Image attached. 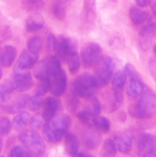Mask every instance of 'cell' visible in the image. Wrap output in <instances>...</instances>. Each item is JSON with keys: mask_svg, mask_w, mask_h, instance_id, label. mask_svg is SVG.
<instances>
[{"mask_svg": "<svg viewBox=\"0 0 156 157\" xmlns=\"http://www.w3.org/2000/svg\"><path fill=\"white\" fill-rule=\"evenodd\" d=\"M32 156V153L24 147L21 145H15L9 151V157H28Z\"/></svg>", "mask_w": 156, "mask_h": 157, "instance_id": "31", "label": "cell"}, {"mask_svg": "<svg viewBox=\"0 0 156 157\" xmlns=\"http://www.w3.org/2000/svg\"><path fill=\"white\" fill-rule=\"evenodd\" d=\"M12 124L6 117L0 118V136H5L9 133L12 130Z\"/></svg>", "mask_w": 156, "mask_h": 157, "instance_id": "34", "label": "cell"}, {"mask_svg": "<svg viewBox=\"0 0 156 157\" xmlns=\"http://www.w3.org/2000/svg\"><path fill=\"white\" fill-rule=\"evenodd\" d=\"M156 38V23L148 21L139 32V40L142 48H149L151 43Z\"/></svg>", "mask_w": 156, "mask_h": 157, "instance_id": "12", "label": "cell"}, {"mask_svg": "<svg viewBox=\"0 0 156 157\" xmlns=\"http://www.w3.org/2000/svg\"><path fill=\"white\" fill-rule=\"evenodd\" d=\"M117 150V147H116V144H115L113 139L108 138V139H106L104 141L102 148V155L103 156H114Z\"/></svg>", "mask_w": 156, "mask_h": 157, "instance_id": "28", "label": "cell"}, {"mask_svg": "<svg viewBox=\"0 0 156 157\" xmlns=\"http://www.w3.org/2000/svg\"><path fill=\"white\" fill-rule=\"evenodd\" d=\"M113 2H116V0H113Z\"/></svg>", "mask_w": 156, "mask_h": 157, "instance_id": "48", "label": "cell"}, {"mask_svg": "<svg viewBox=\"0 0 156 157\" xmlns=\"http://www.w3.org/2000/svg\"><path fill=\"white\" fill-rule=\"evenodd\" d=\"M2 146H3V142H2V140L0 138V152L2 151Z\"/></svg>", "mask_w": 156, "mask_h": 157, "instance_id": "45", "label": "cell"}, {"mask_svg": "<svg viewBox=\"0 0 156 157\" xmlns=\"http://www.w3.org/2000/svg\"><path fill=\"white\" fill-rule=\"evenodd\" d=\"M38 55H34L26 49L23 50L14 67V73L27 71L34 67L38 61Z\"/></svg>", "mask_w": 156, "mask_h": 157, "instance_id": "10", "label": "cell"}, {"mask_svg": "<svg viewBox=\"0 0 156 157\" xmlns=\"http://www.w3.org/2000/svg\"><path fill=\"white\" fill-rule=\"evenodd\" d=\"M77 117L84 124L89 125V124H90V119L91 117V116L86 110H84V111H80L77 113Z\"/></svg>", "mask_w": 156, "mask_h": 157, "instance_id": "37", "label": "cell"}, {"mask_svg": "<svg viewBox=\"0 0 156 157\" xmlns=\"http://www.w3.org/2000/svg\"><path fill=\"white\" fill-rule=\"evenodd\" d=\"M114 67L115 63L111 57L101 56L94 66L95 75H93L98 88L105 87L111 81Z\"/></svg>", "mask_w": 156, "mask_h": 157, "instance_id": "3", "label": "cell"}, {"mask_svg": "<svg viewBox=\"0 0 156 157\" xmlns=\"http://www.w3.org/2000/svg\"><path fill=\"white\" fill-rule=\"evenodd\" d=\"M125 74H126L127 76H128V78H132V77H139V75H138L137 71H136V69H135L134 67L130 64H125Z\"/></svg>", "mask_w": 156, "mask_h": 157, "instance_id": "38", "label": "cell"}, {"mask_svg": "<svg viewBox=\"0 0 156 157\" xmlns=\"http://www.w3.org/2000/svg\"><path fill=\"white\" fill-rule=\"evenodd\" d=\"M9 94L6 84H0V103L4 102L7 100V95Z\"/></svg>", "mask_w": 156, "mask_h": 157, "instance_id": "39", "label": "cell"}, {"mask_svg": "<svg viewBox=\"0 0 156 157\" xmlns=\"http://www.w3.org/2000/svg\"><path fill=\"white\" fill-rule=\"evenodd\" d=\"M52 11L54 16L58 20H63L65 18V6L62 0H55L52 6Z\"/></svg>", "mask_w": 156, "mask_h": 157, "instance_id": "30", "label": "cell"}, {"mask_svg": "<svg viewBox=\"0 0 156 157\" xmlns=\"http://www.w3.org/2000/svg\"><path fill=\"white\" fill-rule=\"evenodd\" d=\"M76 156H79V157H85V156H90V155L89 154H87V153H82V152H78L77 155H76Z\"/></svg>", "mask_w": 156, "mask_h": 157, "instance_id": "44", "label": "cell"}, {"mask_svg": "<svg viewBox=\"0 0 156 157\" xmlns=\"http://www.w3.org/2000/svg\"><path fill=\"white\" fill-rule=\"evenodd\" d=\"M129 17L133 24L136 25H139L151 21V15L148 12L135 6L130 9Z\"/></svg>", "mask_w": 156, "mask_h": 157, "instance_id": "19", "label": "cell"}, {"mask_svg": "<svg viewBox=\"0 0 156 157\" xmlns=\"http://www.w3.org/2000/svg\"><path fill=\"white\" fill-rule=\"evenodd\" d=\"M44 25V19L42 15L34 12L28 18L26 21V29L29 32H36L41 30Z\"/></svg>", "mask_w": 156, "mask_h": 157, "instance_id": "20", "label": "cell"}, {"mask_svg": "<svg viewBox=\"0 0 156 157\" xmlns=\"http://www.w3.org/2000/svg\"><path fill=\"white\" fill-rule=\"evenodd\" d=\"M70 117L65 113L55 115L42 127V134L49 143L55 144L61 140L70 126Z\"/></svg>", "mask_w": 156, "mask_h": 157, "instance_id": "2", "label": "cell"}, {"mask_svg": "<svg viewBox=\"0 0 156 157\" xmlns=\"http://www.w3.org/2000/svg\"><path fill=\"white\" fill-rule=\"evenodd\" d=\"M29 95L27 94H21L17 96L16 98H14L9 104L4 107V110L7 113H18L19 112L23 111L24 109L27 107L28 99Z\"/></svg>", "mask_w": 156, "mask_h": 157, "instance_id": "15", "label": "cell"}, {"mask_svg": "<svg viewBox=\"0 0 156 157\" xmlns=\"http://www.w3.org/2000/svg\"><path fill=\"white\" fill-rule=\"evenodd\" d=\"M43 119L42 116L39 114H35L32 116L29 120V125H30L31 128L34 129V130H38L41 128L43 125Z\"/></svg>", "mask_w": 156, "mask_h": 157, "instance_id": "35", "label": "cell"}, {"mask_svg": "<svg viewBox=\"0 0 156 157\" xmlns=\"http://www.w3.org/2000/svg\"><path fill=\"white\" fill-rule=\"evenodd\" d=\"M41 45H42L41 39L38 36L32 37L30 39H28L27 43L28 50L32 52V54L36 55H38V54H39L40 51L41 49Z\"/></svg>", "mask_w": 156, "mask_h": 157, "instance_id": "29", "label": "cell"}, {"mask_svg": "<svg viewBox=\"0 0 156 157\" xmlns=\"http://www.w3.org/2000/svg\"><path fill=\"white\" fill-rule=\"evenodd\" d=\"M43 104V101L40 96H29L27 102V107L31 111H37Z\"/></svg>", "mask_w": 156, "mask_h": 157, "instance_id": "32", "label": "cell"}, {"mask_svg": "<svg viewBox=\"0 0 156 157\" xmlns=\"http://www.w3.org/2000/svg\"><path fill=\"white\" fill-rule=\"evenodd\" d=\"M136 2L138 6H139L141 8H144L146 7L149 4L151 0H136Z\"/></svg>", "mask_w": 156, "mask_h": 157, "instance_id": "42", "label": "cell"}, {"mask_svg": "<svg viewBox=\"0 0 156 157\" xmlns=\"http://www.w3.org/2000/svg\"><path fill=\"white\" fill-rule=\"evenodd\" d=\"M57 40L58 38L53 35V34H50L47 38V41H46V46H47V49L48 51H53L55 49V46L57 44Z\"/></svg>", "mask_w": 156, "mask_h": 157, "instance_id": "36", "label": "cell"}, {"mask_svg": "<svg viewBox=\"0 0 156 157\" xmlns=\"http://www.w3.org/2000/svg\"><path fill=\"white\" fill-rule=\"evenodd\" d=\"M81 138L84 146L88 150H93L96 148L100 140V136L97 130L91 127H87L83 131Z\"/></svg>", "mask_w": 156, "mask_h": 157, "instance_id": "14", "label": "cell"}, {"mask_svg": "<svg viewBox=\"0 0 156 157\" xmlns=\"http://www.w3.org/2000/svg\"><path fill=\"white\" fill-rule=\"evenodd\" d=\"M145 90L143 82L141 81L139 77H132L129 78L128 82L127 84L126 93L130 98H137L141 96Z\"/></svg>", "mask_w": 156, "mask_h": 157, "instance_id": "16", "label": "cell"}, {"mask_svg": "<svg viewBox=\"0 0 156 157\" xmlns=\"http://www.w3.org/2000/svg\"><path fill=\"white\" fill-rule=\"evenodd\" d=\"M69 104H70V108L72 111L76 110L78 105H79V101H78V99L75 97H73V98H70V100L69 101Z\"/></svg>", "mask_w": 156, "mask_h": 157, "instance_id": "40", "label": "cell"}, {"mask_svg": "<svg viewBox=\"0 0 156 157\" xmlns=\"http://www.w3.org/2000/svg\"><path fill=\"white\" fill-rule=\"evenodd\" d=\"M87 100H89V104L87 106L86 111L91 117L98 116L101 111L100 103H99L98 98L93 95V97H91V98Z\"/></svg>", "mask_w": 156, "mask_h": 157, "instance_id": "25", "label": "cell"}, {"mask_svg": "<svg viewBox=\"0 0 156 157\" xmlns=\"http://www.w3.org/2000/svg\"><path fill=\"white\" fill-rule=\"evenodd\" d=\"M2 75H3V72H2V69L0 68V79H1L2 78Z\"/></svg>", "mask_w": 156, "mask_h": 157, "instance_id": "46", "label": "cell"}, {"mask_svg": "<svg viewBox=\"0 0 156 157\" xmlns=\"http://www.w3.org/2000/svg\"><path fill=\"white\" fill-rule=\"evenodd\" d=\"M98 88L93 75L84 74L78 76L72 84L73 94L80 98L89 99L94 95L95 90Z\"/></svg>", "mask_w": 156, "mask_h": 157, "instance_id": "5", "label": "cell"}, {"mask_svg": "<svg viewBox=\"0 0 156 157\" xmlns=\"http://www.w3.org/2000/svg\"><path fill=\"white\" fill-rule=\"evenodd\" d=\"M127 75L125 71H117L113 73L111 79L113 91H122L126 82Z\"/></svg>", "mask_w": 156, "mask_h": 157, "instance_id": "22", "label": "cell"}, {"mask_svg": "<svg viewBox=\"0 0 156 157\" xmlns=\"http://www.w3.org/2000/svg\"><path fill=\"white\" fill-rule=\"evenodd\" d=\"M138 154L145 157L156 156V139L153 135L143 133L136 142Z\"/></svg>", "mask_w": 156, "mask_h": 157, "instance_id": "8", "label": "cell"}, {"mask_svg": "<svg viewBox=\"0 0 156 157\" xmlns=\"http://www.w3.org/2000/svg\"><path fill=\"white\" fill-rule=\"evenodd\" d=\"M102 56V49L99 44L89 42L84 44L80 51V61L84 67H93Z\"/></svg>", "mask_w": 156, "mask_h": 157, "instance_id": "7", "label": "cell"}, {"mask_svg": "<svg viewBox=\"0 0 156 157\" xmlns=\"http://www.w3.org/2000/svg\"><path fill=\"white\" fill-rule=\"evenodd\" d=\"M61 106V101L56 97H49L43 103L42 116L44 121H49L56 115V113L59 110Z\"/></svg>", "mask_w": 156, "mask_h": 157, "instance_id": "13", "label": "cell"}, {"mask_svg": "<svg viewBox=\"0 0 156 157\" xmlns=\"http://www.w3.org/2000/svg\"><path fill=\"white\" fill-rule=\"evenodd\" d=\"M151 11H152L153 15L156 18V0L153 2L152 4H151Z\"/></svg>", "mask_w": 156, "mask_h": 157, "instance_id": "43", "label": "cell"}, {"mask_svg": "<svg viewBox=\"0 0 156 157\" xmlns=\"http://www.w3.org/2000/svg\"><path fill=\"white\" fill-rule=\"evenodd\" d=\"M64 141L67 153L70 156H76L79 152V140L77 137L73 133L67 132L64 134Z\"/></svg>", "mask_w": 156, "mask_h": 157, "instance_id": "21", "label": "cell"}, {"mask_svg": "<svg viewBox=\"0 0 156 157\" xmlns=\"http://www.w3.org/2000/svg\"><path fill=\"white\" fill-rule=\"evenodd\" d=\"M93 124L96 129L103 133H107L110 130V122L105 117L95 116L93 117Z\"/></svg>", "mask_w": 156, "mask_h": 157, "instance_id": "24", "label": "cell"}, {"mask_svg": "<svg viewBox=\"0 0 156 157\" xmlns=\"http://www.w3.org/2000/svg\"><path fill=\"white\" fill-rule=\"evenodd\" d=\"M113 140L117 150L123 153H127L132 148V137L125 133H117L113 136Z\"/></svg>", "mask_w": 156, "mask_h": 157, "instance_id": "17", "label": "cell"}, {"mask_svg": "<svg viewBox=\"0 0 156 157\" xmlns=\"http://www.w3.org/2000/svg\"><path fill=\"white\" fill-rule=\"evenodd\" d=\"M49 79L52 95L54 97L61 96L65 92L67 83V75L61 67L58 69L49 77Z\"/></svg>", "mask_w": 156, "mask_h": 157, "instance_id": "9", "label": "cell"}, {"mask_svg": "<svg viewBox=\"0 0 156 157\" xmlns=\"http://www.w3.org/2000/svg\"><path fill=\"white\" fill-rule=\"evenodd\" d=\"M44 0H22V6L28 12H36L44 6Z\"/></svg>", "mask_w": 156, "mask_h": 157, "instance_id": "27", "label": "cell"}, {"mask_svg": "<svg viewBox=\"0 0 156 157\" xmlns=\"http://www.w3.org/2000/svg\"><path fill=\"white\" fill-rule=\"evenodd\" d=\"M130 116L142 121V127H151L156 122V95L152 90H145L135 105L129 107Z\"/></svg>", "mask_w": 156, "mask_h": 157, "instance_id": "1", "label": "cell"}, {"mask_svg": "<svg viewBox=\"0 0 156 157\" xmlns=\"http://www.w3.org/2000/svg\"><path fill=\"white\" fill-rule=\"evenodd\" d=\"M29 120H30V116L28 112L24 110L19 112L14 117L12 120V127L17 130H23L29 123Z\"/></svg>", "mask_w": 156, "mask_h": 157, "instance_id": "23", "label": "cell"}, {"mask_svg": "<svg viewBox=\"0 0 156 157\" xmlns=\"http://www.w3.org/2000/svg\"><path fill=\"white\" fill-rule=\"evenodd\" d=\"M149 68L151 75L156 81V61H151L149 64Z\"/></svg>", "mask_w": 156, "mask_h": 157, "instance_id": "41", "label": "cell"}, {"mask_svg": "<svg viewBox=\"0 0 156 157\" xmlns=\"http://www.w3.org/2000/svg\"><path fill=\"white\" fill-rule=\"evenodd\" d=\"M60 58L56 55H53L47 58L38 61L34 66V76L38 80L47 78L58 69L61 68Z\"/></svg>", "mask_w": 156, "mask_h": 157, "instance_id": "6", "label": "cell"}, {"mask_svg": "<svg viewBox=\"0 0 156 157\" xmlns=\"http://www.w3.org/2000/svg\"><path fill=\"white\" fill-rule=\"evenodd\" d=\"M0 110H1V107H0Z\"/></svg>", "mask_w": 156, "mask_h": 157, "instance_id": "49", "label": "cell"}, {"mask_svg": "<svg viewBox=\"0 0 156 157\" xmlns=\"http://www.w3.org/2000/svg\"><path fill=\"white\" fill-rule=\"evenodd\" d=\"M16 57V49L12 45H6L0 52V65L9 67L13 64Z\"/></svg>", "mask_w": 156, "mask_h": 157, "instance_id": "18", "label": "cell"}, {"mask_svg": "<svg viewBox=\"0 0 156 157\" xmlns=\"http://www.w3.org/2000/svg\"><path fill=\"white\" fill-rule=\"evenodd\" d=\"M68 65V69L71 73H75L77 71L80 65V58L78 55L77 52H74L68 56V58L66 59Z\"/></svg>", "mask_w": 156, "mask_h": 157, "instance_id": "26", "label": "cell"}, {"mask_svg": "<svg viewBox=\"0 0 156 157\" xmlns=\"http://www.w3.org/2000/svg\"><path fill=\"white\" fill-rule=\"evenodd\" d=\"M50 79L49 78H44L40 81L39 84L37 86L36 89H35V94L37 96H43L49 90H50Z\"/></svg>", "mask_w": 156, "mask_h": 157, "instance_id": "33", "label": "cell"}, {"mask_svg": "<svg viewBox=\"0 0 156 157\" xmlns=\"http://www.w3.org/2000/svg\"><path fill=\"white\" fill-rule=\"evenodd\" d=\"M54 51L57 52L58 56L60 58L66 61L69 55H71L73 52H76V43L70 38L61 35L57 40Z\"/></svg>", "mask_w": 156, "mask_h": 157, "instance_id": "11", "label": "cell"}, {"mask_svg": "<svg viewBox=\"0 0 156 157\" xmlns=\"http://www.w3.org/2000/svg\"><path fill=\"white\" fill-rule=\"evenodd\" d=\"M18 139L32 155L41 156L45 152V144L41 136L34 129H27L18 134Z\"/></svg>", "mask_w": 156, "mask_h": 157, "instance_id": "4", "label": "cell"}, {"mask_svg": "<svg viewBox=\"0 0 156 157\" xmlns=\"http://www.w3.org/2000/svg\"><path fill=\"white\" fill-rule=\"evenodd\" d=\"M154 52L156 55V45H154Z\"/></svg>", "mask_w": 156, "mask_h": 157, "instance_id": "47", "label": "cell"}]
</instances>
